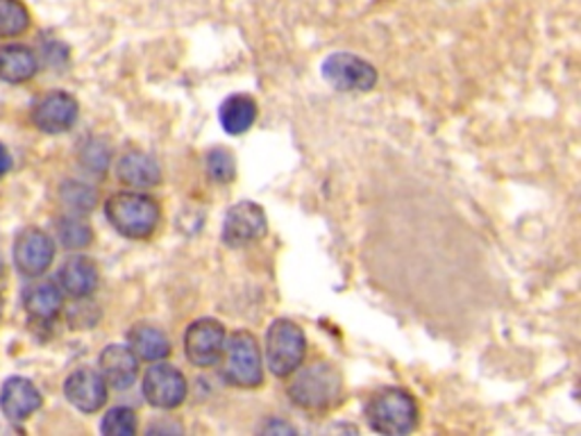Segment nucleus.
<instances>
[{"mask_svg": "<svg viewBox=\"0 0 581 436\" xmlns=\"http://www.w3.org/2000/svg\"><path fill=\"white\" fill-rule=\"evenodd\" d=\"M58 237L64 249L69 251H82L87 249L94 239V232L87 221H82L77 216H66L58 223Z\"/></svg>", "mask_w": 581, "mask_h": 436, "instance_id": "nucleus-23", "label": "nucleus"}, {"mask_svg": "<svg viewBox=\"0 0 581 436\" xmlns=\"http://www.w3.org/2000/svg\"><path fill=\"white\" fill-rule=\"evenodd\" d=\"M117 178L130 189H150L161 182V169L155 157L142 150H130L117 164Z\"/></svg>", "mask_w": 581, "mask_h": 436, "instance_id": "nucleus-15", "label": "nucleus"}, {"mask_svg": "<svg viewBox=\"0 0 581 436\" xmlns=\"http://www.w3.org/2000/svg\"><path fill=\"white\" fill-rule=\"evenodd\" d=\"M10 169H12V157H10L8 148L0 144V178H3Z\"/></svg>", "mask_w": 581, "mask_h": 436, "instance_id": "nucleus-27", "label": "nucleus"}, {"mask_svg": "<svg viewBox=\"0 0 581 436\" xmlns=\"http://www.w3.org/2000/svg\"><path fill=\"white\" fill-rule=\"evenodd\" d=\"M77 100L66 92H52L44 96L35 109L33 121L46 134H62L77 121Z\"/></svg>", "mask_w": 581, "mask_h": 436, "instance_id": "nucleus-12", "label": "nucleus"}, {"mask_svg": "<svg viewBox=\"0 0 581 436\" xmlns=\"http://www.w3.org/2000/svg\"><path fill=\"white\" fill-rule=\"evenodd\" d=\"M207 175L216 184H230L237 178V159L226 148H214L207 153L205 159Z\"/></svg>", "mask_w": 581, "mask_h": 436, "instance_id": "nucleus-24", "label": "nucleus"}, {"mask_svg": "<svg viewBox=\"0 0 581 436\" xmlns=\"http://www.w3.org/2000/svg\"><path fill=\"white\" fill-rule=\"evenodd\" d=\"M287 393L291 402L304 412H325L337 407L343 396V375L329 362H314L310 366H298L293 371Z\"/></svg>", "mask_w": 581, "mask_h": 436, "instance_id": "nucleus-1", "label": "nucleus"}, {"mask_svg": "<svg viewBox=\"0 0 581 436\" xmlns=\"http://www.w3.org/2000/svg\"><path fill=\"white\" fill-rule=\"evenodd\" d=\"M105 216L121 237L148 239L161 221V207L153 196L142 194L140 189L119 191L105 203Z\"/></svg>", "mask_w": 581, "mask_h": 436, "instance_id": "nucleus-2", "label": "nucleus"}, {"mask_svg": "<svg viewBox=\"0 0 581 436\" xmlns=\"http://www.w3.org/2000/svg\"><path fill=\"white\" fill-rule=\"evenodd\" d=\"M41 407V393L25 377H10L0 391V409L10 421H25Z\"/></svg>", "mask_w": 581, "mask_h": 436, "instance_id": "nucleus-14", "label": "nucleus"}, {"mask_svg": "<svg viewBox=\"0 0 581 436\" xmlns=\"http://www.w3.org/2000/svg\"><path fill=\"white\" fill-rule=\"evenodd\" d=\"M60 194H62L64 205L73 214H89L98 203V191L85 182H77V180L64 182L60 189Z\"/></svg>", "mask_w": 581, "mask_h": 436, "instance_id": "nucleus-22", "label": "nucleus"}, {"mask_svg": "<svg viewBox=\"0 0 581 436\" xmlns=\"http://www.w3.org/2000/svg\"><path fill=\"white\" fill-rule=\"evenodd\" d=\"M0 318H3V298H0Z\"/></svg>", "mask_w": 581, "mask_h": 436, "instance_id": "nucleus-30", "label": "nucleus"}, {"mask_svg": "<svg viewBox=\"0 0 581 436\" xmlns=\"http://www.w3.org/2000/svg\"><path fill=\"white\" fill-rule=\"evenodd\" d=\"M128 346L144 362H161L171 354V341L157 325L140 323L128 332Z\"/></svg>", "mask_w": 581, "mask_h": 436, "instance_id": "nucleus-17", "label": "nucleus"}, {"mask_svg": "<svg viewBox=\"0 0 581 436\" xmlns=\"http://www.w3.org/2000/svg\"><path fill=\"white\" fill-rule=\"evenodd\" d=\"M23 305L35 320H52L64 305V295L58 284L37 282L25 289Z\"/></svg>", "mask_w": 581, "mask_h": 436, "instance_id": "nucleus-20", "label": "nucleus"}, {"mask_svg": "<svg viewBox=\"0 0 581 436\" xmlns=\"http://www.w3.org/2000/svg\"><path fill=\"white\" fill-rule=\"evenodd\" d=\"M98 287V268L89 257L75 255L60 268V289L75 300L89 298Z\"/></svg>", "mask_w": 581, "mask_h": 436, "instance_id": "nucleus-16", "label": "nucleus"}, {"mask_svg": "<svg viewBox=\"0 0 581 436\" xmlns=\"http://www.w3.org/2000/svg\"><path fill=\"white\" fill-rule=\"evenodd\" d=\"M80 161L89 173L102 175L109 169V161H112V150L100 140H89L80 150Z\"/></svg>", "mask_w": 581, "mask_h": 436, "instance_id": "nucleus-26", "label": "nucleus"}, {"mask_svg": "<svg viewBox=\"0 0 581 436\" xmlns=\"http://www.w3.org/2000/svg\"><path fill=\"white\" fill-rule=\"evenodd\" d=\"M31 25V12L21 0H0V37H19Z\"/></svg>", "mask_w": 581, "mask_h": 436, "instance_id": "nucleus-21", "label": "nucleus"}, {"mask_svg": "<svg viewBox=\"0 0 581 436\" xmlns=\"http://www.w3.org/2000/svg\"><path fill=\"white\" fill-rule=\"evenodd\" d=\"M228 332L216 318H198L193 320L184 332V354L189 364L198 368H211L220 362L223 354Z\"/></svg>", "mask_w": 581, "mask_h": 436, "instance_id": "nucleus-7", "label": "nucleus"}, {"mask_svg": "<svg viewBox=\"0 0 581 436\" xmlns=\"http://www.w3.org/2000/svg\"><path fill=\"white\" fill-rule=\"evenodd\" d=\"M218 121L228 134H243L257 121V102L245 94L228 96L218 107Z\"/></svg>", "mask_w": 581, "mask_h": 436, "instance_id": "nucleus-18", "label": "nucleus"}, {"mask_svg": "<svg viewBox=\"0 0 581 436\" xmlns=\"http://www.w3.org/2000/svg\"><path fill=\"white\" fill-rule=\"evenodd\" d=\"M266 230H268L266 211L257 203L241 201L226 211L220 239H223L228 249L239 251V249H247V245L257 243L266 234Z\"/></svg>", "mask_w": 581, "mask_h": 436, "instance_id": "nucleus-8", "label": "nucleus"}, {"mask_svg": "<svg viewBox=\"0 0 581 436\" xmlns=\"http://www.w3.org/2000/svg\"><path fill=\"white\" fill-rule=\"evenodd\" d=\"M148 432H173V434H178V432H182V427H178V425H153Z\"/></svg>", "mask_w": 581, "mask_h": 436, "instance_id": "nucleus-29", "label": "nucleus"}, {"mask_svg": "<svg viewBox=\"0 0 581 436\" xmlns=\"http://www.w3.org/2000/svg\"><path fill=\"white\" fill-rule=\"evenodd\" d=\"M100 375L105 377L107 387L125 391L130 389L136 377H140V358L130 350V346H121V343H112L107 346L100 358Z\"/></svg>", "mask_w": 581, "mask_h": 436, "instance_id": "nucleus-13", "label": "nucleus"}, {"mask_svg": "<svg viewBox=\"0 0 581 436\" xmlns=\"http://www.w3.org/2000/svg\"><path fill=\"white\" fill-rule=\"evenodd\" d=\"M136 427V414L130 407H112L100 423L105 436H134Z\"/></svg>", "mask_w": 581, "mask_h": 436, "instance_id": "nucleus-25", "label": "nucleus"}, {"mask_svg": "<svg viewBox=\"0 0 581 436\" xmlns=\"http://www.w3.org/2000/svg\"><path fill=\"white\" fill-rule=\"evenodd\" d=\"M142 391L148 404L169 412V409H178L184 402L186 377L182 375L180 368H175L173 364H164L161 360V362H155L146 371L144 382H142Z\"/></svg>", "mask_w": 581, "mask_h": 436, "instance_id": "nucleus-9", "label": "nucleus"}, {"mask_svg": "<svg viewBox=\"0 0 581 436\" xmlns=\"http://www.w3.org/2000/svg\"><path fill=\"white\" fill-rule=\"evenodd\" d=\"M262 432H285V434H291L293 427L282 423V421H268V425L262 427Z\"/></svg>", "mask_w": 581, "mask_h": 436, "instance_id": "nucleus-28", "label": "nucleus"}, {"mask_svg": "<svg viewBox=\"0 0 581 436\" xmlns=\"http://www.w3.org/2000/svg\"><path fill=\"white\" fill-rule=\"evenodd\" d=\"M66 400L85 414H94L107 402V382L100 371L77 368L64 382Z\"/></svg>", "mask_w": 581, "mask_h": 436, "instance_id": "nucleus-11", "label": "nucleus"}, {"mask_svg": "<svg viewBox=\"0 0 581 436\" xmlns=\"http://www.w3.org/2000/svg\"><path fill=\"white\" fill-rule=\"evenodd\" d=\"M307 358V337L289 318L273 320L266 332V364L275 377H289Z\"/></svg>", "mask_w": 581, "mask_h": 436, "instance_id": "nucleus-5", "label": "nucleus"}, {"mask_svg": "<svg viewBox=\"0 0 581 436\" xmlns=\"http://www.w3.org/2000/svg\"><path fill=\"white\" fill-rule=\"evenodd\" d=\"M323 77L337 92L366 94L377 85V71L352 52H335L323 62Z\"/></svg>", "mask_w": 581, "mask_h": 436, "instance_id": "nucleus-6", "label": "nucleus"}, {"mask_svg": "<svg viewBox=\"0 0 581 436\" xmlns=\"http://www.w3.org/2000/svg\"><path fill=\"white\" fill-rule=\"evenodd\" d=\"M55 259V243L52 239L39 230L27 228L19 232L14 241V264L27 278H39L50 268Z\"/></svg>", "mask_w": 581, "mask_h": 436, "instance_id": "nucleus-10", "label": "nucleus"}, {"mask_svg": "<svg viewBox=\"0 0 581 436\" xmlns=\"http://www.w3.org/2000/svg\"><path fill=\"white\" fill-rule=\"evenodd\" d=\"M39 69L37 55L21 44H10L0 48V80L10 85H21L31 80Z\"/></svg>", "mask_w": 581, "mask_h": 436, "instance_id": "nucleus-19", "label": "nucleus"}, {"mask_svg": "<svg viewBox=\"0 0 581 436\" xmlns=\"http://www.w3.org/2000/svg\"><path fill=\"white\" fill-rule=\"evenodd\" d=\"M220 373L223 379L239 389H255L264 382V362L257 339L239 330L226 339L223 354H220Z\"/></svg>", "mask_w": 581, "mask_h": 436, "instance_id": "nucleus-4", "label": "nucleus"}, {"mask_svg": "<svg viewBox=\"0 0 581 436\" xmlns=\"http://www.w3.org/2000/svg\"><path fill=\"white\" fill-rule=\"evenodd\" d=\"M0 270H3V257H0Z\"/></svg>", "mask_w": 581, "mask_h": 436, "instance_id": "nucleus-31", "label": "nucleus"}, {"mask_svg": "<svg viewBox=\"0 0 581 436\" xmlns=\"http://www.w3.org/2000/svg\"><path fill=\"white\" fill-rule=\"evenodd\" d=\"M419 404L409 391L398 387H384L366 402V421L377 434L402 436L416 429Z\"/></svg>", "mask_w": 581, "mask_h": 436, "instance_id": "nucleus-3", "label": "nucleus"}]
</instances>
